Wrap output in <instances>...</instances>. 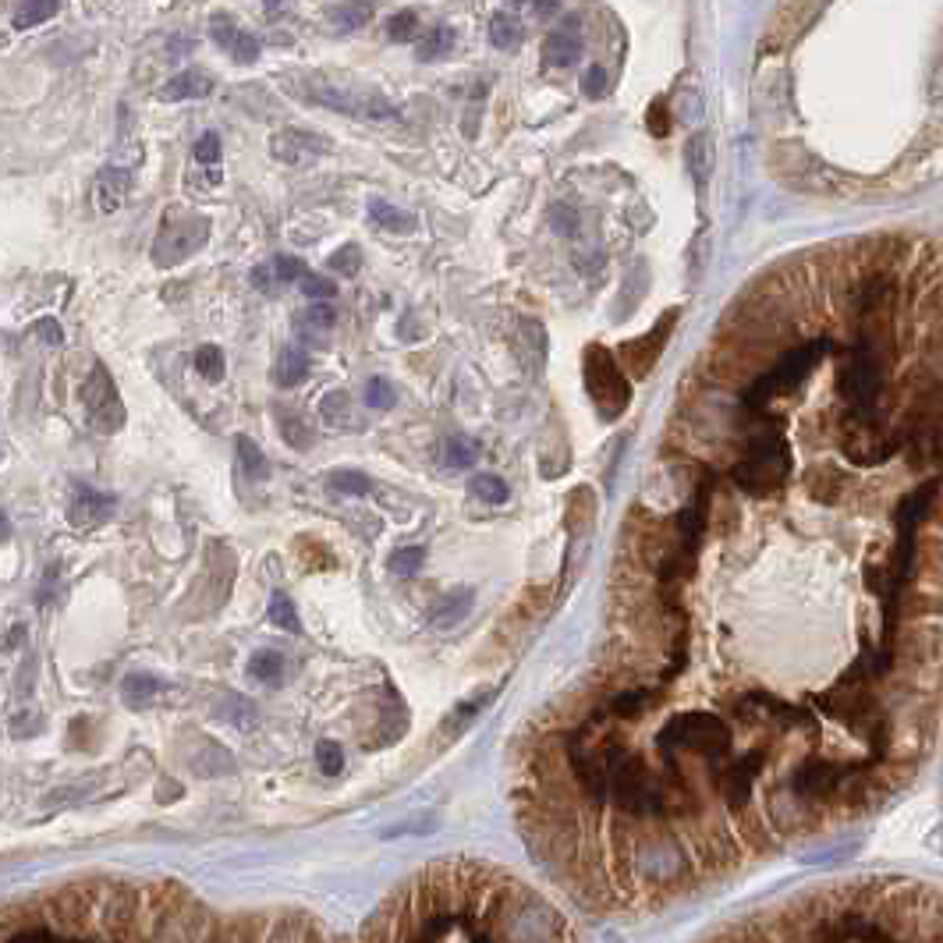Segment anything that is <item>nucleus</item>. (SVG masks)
<instances>
[{"mask_svg": "<svg viewBox=\"0 0 943 943\" xmlns=\"http://www.w3.org/2000/svg\"><path fill=\"white\" fill-rule=\"evenodd\" d=\"M366 405L380 408V412H387V408L398 405V390H394V383L383 380V376H373V380L366 383Z\"/></svg>", "mask_w": 943, "mask_h": 943, "instance_id": "obj_40", "label": "nucleus"}, {"mask_svg": "<svg viewBox=\"0 0 943 943\" xmlns=\"http://www.w3.org/2000/svg\"><path fill=\"white\" fill-rule=\"evenodd\" d=\"M281 429H284V440H288L291 447H298V451H305V447L312 444V433L298 419H281Z\"/></svg>", "mask_w": 943, "mask_h": 943, "instance_id": "obj_47", "label": "nucleus"}, {"mask_svg": "<svg viewBox=\"0 0 943 943\" xmlns=\"http://www.w3.org/2000/svg\"><path fill=\"white\" fill-rule=\"evenodd\" d=\"M451 43H454V32L447 29V25H437V29L422 39L415 54H419V61H437V57H444L447 50H451Z\"/></svg>", "mask_w": 943, "mask_h": 943, "instance_id": "obj_39", "label": "nucleus"}, {"mask_svg": "<svg viewBox=\"0 0 943 943\" xmlns=\"http://www.w3.org/2000/svg\"><path fill=\"white\" fill-rule=\"evenodd\" d=\"M320 412L323 419L330 422V426H351V408H348V398H344L341 390H334V394H327V398L320 401Z\"/></svg>", "mask_w": 943, "mask_h": 943, "instance_id": "obj_41", "label": "nucleus"}, {"mask_svg": "<svg viewBox=\"0 0 943 943\" xmlns=\"http://www.w3.org/2000/svg\"><path fill=\"white\" fill-rule=\"evenodd\" d=\"M369 18H373V4H369V0H344V4H337V8L330 11V22L341 32L362 29Z\"/></svg>", "mask_w": 943, "mask_h": 943, "instance_id": "obj_31", "label": "nucleus"}, {"mask_svg": "<svg viewBox=\"0 0 943 943\" xmlns=\"http://www.w3.org/2000/svg\"><path fill=\"white\" fill-rule=\"evenodd\" d=\"M263 4H266V11H277V8H281V0H263Z\"/></svg>", "mask_w": 943, "mask_h": 943, "instance_id": "obj_56", "label": "nucleus"}, {"mask_svg": "<svg viewBox=\"0 0 943 943\" xmlns=\"http://www.w3.org/2000/svg\"><path fill=\"white\" fill-rule=\"evenodd\" d=\"M422 564H426V550H422V546H401V550L390 554L387 568H390V575L412 578L422 571Z\"/></svg>", "mask_w": 943, "mask_h": 943, "instance_id": "obj_34", "label": "nucleus"}, {"mask_svg": "<svg viewBox=\"0 0 943 943\" xmlns=\"http://www.w3.org/2000/svg\"><path fill=\"white\" fill-rule=\"evenodd\" d=\"M61 11V0H18L15 8V29H36V25L50 22Z\"/></svg>", "mask_w": 943, "mask_h": 943, "instance_id": "obj_27", "label": "nucleus"}, {"mask_svg": "<svg viewBox=\"0 0 943 943\" xmlns=\"http://www.w3.org/2000/svg\"><path fill=\"white\" fill-rule=\"evenodd\" d=\"M110 515H114V497H110V493H100V490H89V486H82L68 507L71 525H78V529H82V525L107 522Z\"/></svg>", "mask_w": 943, "mask_h": 943, "instance_id": "obj_17", "label": "nucleus"}, {"mask_svg": "<svg viewBox=\"0 0 943 943\" xmlns=\"http://www.w3.org/2000/svg\"><path fill=\"white\" fill-rule=\"evenodd\" d=\"M125 192H128V174L121 171V167H110V171H103L100 181H96V206H100L103 213H114L117 206L125 203Z\"/></svg>", "mask_w": 943, "mask_h": 943, "instance_id": "obj_25", "label": "nucleus"}, {"mask_svg": "<svg viewBox=\"0 0 943 943\" xmlns=\"http://www.w3.org/2000/svg\"><path fill=\"white\" fill-rule=\"evenodd\" d=\"M663 688H646V685H639V688H617L614 695H607V699L596 706V717H603L607 724H624V720H642L646 717L649 710H656L663 702Z\"/></svg>", "mask_w": 943, "mask_h": 943, "instance_id": "obj_13", "label": "nucleus"}, {"mask_svg": "<svg viewBox=\"0 0 943 943\" xmlns=\"http://www.w3.org/2000/svg\"><path fill=\"white\" fill-rule=\"evenodd\" d=\"M827 351H837V344L830 341V337H812V341L788 348L770 369H766V373H759L756 380L749 383L745 394H741L745 408H749V412H763L770 401L784 398V394H795V390L805 383V376L819 366V359H823Z\"/></svg>", "mask_w": 943, "mask_h": 943, "instance_id": "obj_3", "label": "nucleus"}, {"mask_svg": "<svg viewBox=\"0 0 943 943\" xmlns=\"http://www.w3.org/2000/svg\"><path fill=\"white\" fill-rule=\"evenodd\" d=\"M305 320H309L312 327H330V323H334V309H330V305H323V302H316L309 312H305Z\"/></svg>", "mask_w": 943, "mask_h": 943, "instance_id": "obj_52", "label": "nucleus"}, {"mask_svg": "<svg viewBox=\"0 0 943 943\" xmlns=\"http://www.w3.org/2000/svg\"><path fill=\"white\" fill-rule=\"evenodd\" d=\"M210 238V220L199 217V213H185L181 220L167 217L164 231L153 245V263L156 266H174L181 259H188L192 252H199Z\"/></svg>", "mask_w": 943, "mask_h": 943, "instance_id": "obj_10", "label": "nucleus"}, {"mask_svg": "<svg viewBox=\"0 0 943 943\" xmlns=\"http://www.w3.org/2000/svg\"><path fill=\"white\" fill-rule=\"evenodd\" d=\"M617 851L628 862L632 876L642 887H674L688 876L692 862H688L681 841L671 830H624L617 834Z\"/></svg>", "mask_w": 943, "mask_h": 943, "instance_id": "obj_2", "label": "nucleus"}, {"mask_svg": "<svg viewBox=\"0 0 943 943\" xmlns=\"http://www.w3.org/2000/svg\"><path fill=\"white\" fill-rule=\"evenodd\" d=\"M309 376V355H305V348H284L281 355H277V366H273V380H277V387L291 390L298 387V383Z\"/></svg>", "mask_w": 943, "mask_h": 943, "instance_id": "obj_23", "label": "nucleus"}, {"mask_svg": "<svg viewBox=\"0 0 943 943\" xmlns=\"http://www.w3.org/2000/svg\"><path fill=\"white\" fill-rule=\"evenodd\" d=\"M369 217H373L376 224L383 227V231H394V234L415 231V217H412V213L398 210V206H390L387 199H369Z\"/></svg>", "mask_w": 943, "mask_h": 943, "instance_id": "obj_28", "label": "nucleus"}, {"mask_svg": "<svg viewBox=\"0 0 943 943\" xmlns=\"http://www.w3.org/2000/svg\"><path fill=\"white\" fill-rule=\"evenodd\" d=\"M210 32H213V39H217V47H224L238 64H256L259 61V39L249 36V32H242L238 25L224 22V18H213Z\"/></svg>", "mask_w": 943, "mask_h": 943, "instance_id": "obj_18", "label": "nucleus"}, {"mask_svg": "<svg viewBox=\"0 0 943 943\" xmlns=\"http://www.w3.org/2000/svg\"><path fill=\"white\" fill-rule=\"evenodd\" d=\"M234 451H238V465H242L245 479L252 483H263L270 476V465H266V454L259 451V444L252 437H238L234 440Z\"/></svg>", "mask_w": 943, "mask_h": 943, "instance_id": "obj_26", "label": "nucleus"}, {"mask_svg": "<svg viewBox=\"0 0 943 943\" xmlns=\"http://www.w3.org/2000/svg\"><path fill=\"white\" fill-rule=\"evenodd\" d=\"M933 500H936V479H929L926 486L912 490L901 504H897V511H894L897 529L919 532V525L926 522V515H929V507H933Z\"/></svg>", "mask_w": 943, "mask_h": 943, "instance_id": "obj_20", "label": "nucleus"}, {"mask_svg": "<svg viewBox=\"0 0 943 943\" xmlns=\"http://www.w3.org/2000/svg\"><path fill=\"white\" fill-rule=\"evenodd\" d=\"M249 678L263 681V685H277L284 678V656L277 649H259L249 660Z\"/></svg>", "mask_w": 943, "mask_h": 943, "instance_id": "obj_30", "label": "nucleus"}, {"mask_svg": "<svg viewBox=\"0 0 943 943\" xmlns=\"http://www.w3.org/2000/svg\"><path fill=\"white\" fill-rule=\"evenodd\" d=\"M100 915H103V929H107L110 936H128L135 929V922H139V915H142L139 890L114 887L107 894V905L100 908Z\"/></svg>", "mask_w": 943, "mask_h": 943, "instance_id": "obj_15", "label": "nucleus"}, {"mask_svg": "<svg viewBox=\"0 0 943 943\" xmlns=\"http://www.w3.org/2000/svg\"><path fill=\"white\" fill-rule=\"evenodd\" d=\"M316 763H320V770L327 773V777H337V773L344 770V752L337 741H320L316 745Z\"/></svg>", "mask_w": 943, "mask_h": 943, "instance_id": "obj_42", "label": "nucleus"}, {"mask_svg": "<svg viewBox=\"0 0 943 943\" xmlns=\"http://www.w3.org/2000/svg\"><path fill=\"white\" fill-rule=\"evenodd\" d=\"M444 458L451 468H472L479 461V444L472 437H451L444 447Z\"/></svg>", "mask_w": 943, "mask_h": 943, "instance_id": "obj_36", "label": "nucleus"}, {"mask_svg": "<svg viewBox=\"0 0 943 943\" xmlns=\"http://www.w3.org/2000/svg\"><path fill=\"white\" fill-rule=\"evenodd\" d=\"M415 32H419V15H415V11H398V15L387 22V36L394 39V43H405Z\"/></svg>", "mask_w": 943, "mask_h": 943, "instance_id": "obj_43", "label": "nucleus"}, {"mask_svg": "<svg viewBox=\"0 0 943 943\" xmlns=\"http://www.w3.org/2000/svg\"><path fill=\"white\" fill-rule=\"evenodd\" d=\"M734 717H741L745 724H770L777 727V731H784V727H809V713H802L798 706H791V702H784L780 695L773 692H763V688H752V692L738 695V699L731 702Z\"/></svg>", "mask_w": 943, "mask_h": 943, "instance_id": "obj_11", "label": "nucleus"}, {"mask_svg": "<svg viewBox=\"0 0 943 943\" xmlns=\"http://www.w3.org/2000/svg\"><path fill=\"white\" fill-rule=\"evenodd\" d=\"M302 291L309 298H316V302H323V298H334L337 295V284L327 281V277H320V273H302Z\"/></svg>", "mask_w": 943, "mask_h": 943, "instance_id": "obj_45", "label": "nucleus"}, {"mask_svg": "<svg viewBox=\"0 0 943 943\" xmlns=\"http://www.w3.org/2000/svg\"><path fill=\"white\" fill-rule=\"evenodd\" d=\"M688 171L695 174V181H699V188L710 181V171H713V142L706 132L692 135V142H688Z\"/></svg>", "mask_w": 943, "mask_h": 943, "instance_id": "obj_29", "label": "nucleus"}, {"mask_svg": "<svg viewBox=\"0 0 943 943\" xmlns=\"http://www.w3.org/2000/svg\"><path fill=\"white\" fill-rule=\"evenodd\" d=\"M82 401H86L89 422L100 433H117V429L125 426V405L117 398L114 380H110V373L103 366H93L89 380L82 383Z\"/></svg>", "mask_w": 943, "mask_h": 943, "instance_id": "obj_12", "label": "nucleus"}, {"mask_svg": "<svg viewBox=\"0 0 943 943\" xmlns=\"http://www.w3.org/2000/svg\"><path fill=\"white\" fill-rule=\"evenodd\" d=\"M273 273H277V281H295V277H302L305 273V263L302 259L281 256L277 263H273Z\"/></svg>", "mask_w": 943, "mask_h": 943, "instance_id": "obj_48", "label": "nucleus"}, {"mask_svg": "<svg viewBox=\"0 0 943 943\" xmlns=\"http://www.w3.org/2000/svg\"><path fill=\"white\" fill-rule=\"evenodd\" d=\"M270 149H273V156H277L281 164H288V167H305V164H312L316 156L327 153L330 146H327V142H323L316 132H302V128H284V132L273 135Z\"/></svg>", "mask_w": 943, "mask_h": 943, "instance_id": "obj_14", "label": "nucleus"}, {"mask_svg": "<svg viewBox=\"0 0 943 943\" xmlns=\"http://www.w3.org/2000/svg\"><path fill=\"white\" fill-rule=\"evenodd\" d=\"M266 617H270V624L284 628V632H302V621H298V610H295V603H291L288 593H273L270 596Z\"/></svg>", "mask_w": 943, "mask_h": 943, "instance_id": "obj_32", "label": "nucleus"}, {"mask_svg": "<svg viewBox=\"0 0 943 943\" xmlns=\"http://www.w3.org/2000/svg\"><path fill=\"white\" fill-rule=\"evenodd\" d=\"M32 330H36L39 337H43V344H61L64 341V330L57 320H50V316H43V320L32 323Z\"/></svg>", "mask_w": 943, "mask_h": 943, "instance_id": "obj_49", "label": "nucleus"}, {"mask_svg": "<svg viewBox=\"0 0 943 943\" xmlns=\"http://www.w3.org/2000/svg\"><path fill=\"white\" fill-rule=\"evenodd\" d=\"M585 387H589V394H593L596 408H600V415H607V419H617V415L628 408V376L621 373V366L614 362V355H610L607 348H600V344H593V348L585 351Z\"/></svg>", "mask_w": 943, "mask_h": 943, "instance_id": "obj_6", "label": "nucleus"}, {"mask_svg": "<svg viewBox=\"0 0 943 943\" xmlns=\"http://www.w3.org/2000/svg\"><path fill=\"white\" fill-rule=\"evenodd\" d=\"M582 54V32H578V18H564L561 29H554L543 43V57L550 68H568Z\"/></svg>", "mask_w": 943, "mask_h": 943, "instance_id": "obj_16", "label": "nucleus"}, {"mask_svg": "<svg viewBox=\"0 0 943 943\" xmlns=\"http://www.w3.org/2000/svg\"><path fill=\"white\" fill-rule=\"evenodd\" d=\"M195 160L206 167H217L220 164V135L217 132H206L203 139L195 142Z\"/></svg>", "mask_w": 943, "mask_h": 943, "instance_id": "obj_46", "label": "nucleus"}, {"mask_svg": "<svg viewBox=\"0 0 943 943\" xmlns=\"http://www.w3.org/2000/svg\"><path fill=\"white\" fill-rule=\"evenodd\" d=\"M472 493H476L483 504H504V500L511 497L507 483L500 476H493V472H483V476L472 479Z\"/></svg>", "mask_w": 943, "mask_h": 943, "instance_id": "obj_38", "label": "nucleus"}, {"mask_svg": "<svg viewBox=\"0 0 943 943\" xmlns=\"http://www.w3.org/2000/svg\"><path fill=\"white\" fill-rule=\"evenodd\" d=\"M472 943H497V940H493L490 933H476V936H472Z\"/></svg>", "mask_w": 943, "mask_h": 943, "instance_id": "obj_55", "label": "nucleus"}, {"mask_svg": "<svg viewBox=\"0 0 943 943\" xmlns=\"http://www.w3.org/2000/svg\"><path fill=\"white\" fill-rule=\"evenodd\" d=\"M195 369H199L203 380L220 383L224 380V351H220L217 344H199V348H195Z\"/></svg>", "mask_w": 943, "mask_h": 943, "instance_id": "obj_35", "label": "nucleus"}, {"mask_svg": "<svg viewBox=\"0 0 943 943\" xmlns=\"http://www.w3.org/2000/svg\"><path fill=\"white\" fill-rule=\"evenodd\" d=\"M656 749H660L667 773H681L678 752H695V756L706 759L713 770V766L731 759L734 738H731L727 720L717 717V713H674V717L660 727V734H656Z\"/></svg>", "mask_w": 943, "mask_h": 943, "instance_id": "obj_1", "label": "nucleus"}, {"mask_svg": "<svg viewBox=\"0 0 943 943\" xmlns=\"http://www.w3.org/2000/svg\"><path fill=\"white\" fill-rule=\"evenodd\" d=\"M667 344V330H653V334L646 337V341H635V344H624L621 355L628 359V369H632L635 376H646L649 366L656 362V355H660V348Z\"/></svg>", "mask_w": 943, "mask_h": 943, "instance_id": "obj_22", "label": "nucleus"}, {"mask_svg": "<svg viewBox=\"0 0 943 943\" xmlns=\"http://www.w3.org/2000/svg\"><path fill=\"white\" fill-rule=\"evenodd\" d=\"M585 93L593 96V100H600V96L607 93V68H589V75H585Z\"/></svg>", "mask_w": 943, "mask_h": 943, "instance_id": "obj_50", "label": "nucleus"}, {"mask_svg": "<svg viewBox=\"0 0 943 943\" xmlns=\"http://www.w3.org/2000/svg\"><path fill=\"white\" fill-rule=\"evenodd\" d=\"M270 284H273V273L266 270V266H256V270H252V288L266 291V288H270Z\"/></svg>", "mask_w": 943, "mask_h": 943, "instance_id": "obj_53", "label": "nucleus"}, {"mask_svg": "<svg viewBox=\"0 0 943 943\" xmlns=\"http://www.w3.org/2000/svg\"><path fill=\"white\" fill-rule=\"evenodd\" d=\"M8 539H11V518L0 511V543H8Z\"/></svg>", "mask_w": 943, "mask_h": 943, "instance_id": "obj_54", "label": "nucleus"}, {"mask_svg": "<svg viewBox=\"0 0 943 943\" xmlns=\"http://www.w3.org/2000/svg\"><path fill=\"white\" fill-rule=\"evenodd\" d=\"M766 759H770L766 749H752L745 756L731 759V763L713 766V780H717V791L731 816H745V805L752 802V788H756L759 773L766 770Z\"/></svg>", "mask_w": 943, "mask_h": 943, "instance_id": "obj_8", "label": "nucleus"}, {"mask_svg": "<svg viewBox=\"0 0 943 943\" xmlns=\"http://www.w3.org/2000/svg\"><path fill=\"white\" fill-rule=\"evenodd\" d=\"M841 451L855 465H880L897 451V440L883 429L880 415L862 419V415H848L841 419Z\"/></svg>", "mask_w": 943, "mask_h": 943, "instance_id": "obj_7", "label": "nucleus"}, {"mask_svg": "<svg viewBox=\"0 0 943 943\" xmlns=\"http://www.w3.org/2000/svg\"><path fill=\"white\" fill-rule=\"evenodd\" d=\"M330 490L344 493V497H366L369 490H373V483H369L366 472H351V468H337V472H330Z\"/></svg>", "mask_w": 943, "mask_h": 943, "instance_id": "obj_33", "label": "nucleus"}, {"mask_svg": "<svg viewBox=\"0 0 943 943\" xmlns=\"http://www.w3.org/2000/svg\"><path fill=\"white\" fill-rule=\"evenodd\" d=\"M61 943H86V940H75V936H61Z\"/></svg>", "mask_w": 943, "mask_h": 943, "instance_id": "obj_57", "label": "nucleus"}, {"mask_svg": "<svg viewBox=\"0 0 943 943\" xmlns=\"http://www.w3.org/2000/svg\"><path fill=\"white\" fill-rule=\"evenodd\" d=\"M851 770H855V766L834 763V759L827 756H805L802 763L791 770L788 791L805 805H827L844 791Z\"/></svg>", "mask_w": 943, "mask_h": 943, "instance_id": "obj_5", "label": "nucleus"}, {"mask_svg": "<svg viewBox=\"0 0 943 943\" xmlns=\"http://www.w3.org/2000/svg\"><path fill=\"white\" fill-rule=\"evenodd\" d=\"M791 472V454L788 444L777 429H763V433H752L741 461L731 468V479L752 497H770L784 486Z\"/></svg>", "mask_w": 943, "mask_h": 943, "instance_id": "obj_4", "label": "nucleus"}, {"mask_svg": "<svg viewBox=\"0 0 943 943\" xmlns=\"http://www.w3.org/2000/svg\"><path fill=\"white\" fill-rule=\"evenodd\" d=\"M362 256H359V245H344V249H337L334 256H330V270L341 273V277H351V273L359 270Z\"/></svg>", "mask_w": 943, "mask_h": 943, "instance_id": "obj_44", "label": "nucleus"}, {"mask_svg": "<svg viewBox=\"0 0 943 943\" xmlns=\"http://www.w3.org/2000/svg\"><path fill=\"white\" fill-rule=\"evenodd\" d=\"M210 93H213V75H206V71H199V68H188V71H178V75L160 89V100L164 103L203 100V96H210Z\"/></svg>", "mask_w": 943, "mask_h": 943, "instance_id": "obj_19", "label": "nucleus"}, {"mask_svg": "<svg viewBox=\"0 0 943 943\" xmlns=\"http://www.w3.org/2000/svg\"><path fill=\"white\" fill-rule=\"evenodd\" d=\"M472 600H476V593L472 589H454V593H447L444 600L433 607V624L437 628H454L458 621H465L468 610H472Z\"/></svg>", "mask_w": 943, "mask_h": 943, "instance_id": "obj_24", "label": "nucleus"}, {"mask_svg": "<svg viewBox=\"0 0 943 943\" xmlns=\"http://www.w3.org/2000/svg\"><path fill=\"white\" fill-rule=\"evenodd\" d=\"M305 96L312 103H320L327 110H337L344 117H359V121H390L398 117V107L390 100L376 93H362V89H341V86H327V82H309L305 86Z\"/></svg>", "mask_w": 943, "mask_h": 943, "instance_id": "obj_9", "label": "nucleus"}, {"mask_svg": "<svg viewBox=\"0 0 943 943\" xmlns=\"http://www.w3.org/2000/svg\"><path fill=\"white\" fill-rule=\"evenodd\" d=\"M490 43L497 50H515L518 43H522V25H518L515 18L497 15L490 22Z\"/></svg>", "mask_w": 943, "mask_h": 943, "instance_id": "obj_37", "label": "nucleus"}, {"mask_svg": "<svg viewBox=\"0 0 943 943\" xmlns=\"http://www.w3.org/2000/svg\"><path fill=\"white\" fill-rule=\"evenodd\" d=\"M164 688L167 685L156 678V674L135 671V674H128V678L121 681V699H125V706H132V710H146L149 702L164 695Z\"/></svg>", "mask_w": 943, "mask_h": 943, "instance_id": "obj_21", "label": "nucleus"}, {"mask_svg": "<svg viewBox=\"0 0 943 943\" xmlns=\"http://www.w3.org/2000/svg\"><path fill=\"white\" fill-rule=\"evenodd\" d=\"M649 132H653L656 139H663V135H667V107H663L660 100H656L653 110H649Z\"/></svg>", "mask_w": 943, "mask_h": 943, "instance_id": "obj_51", "label": "nucleus"}]
</instances>
